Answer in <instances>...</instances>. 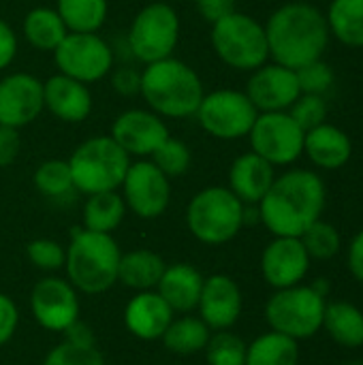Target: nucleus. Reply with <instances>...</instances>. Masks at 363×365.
I'll return each instance as SVG.
<instances>
[{
    "label": "nucleus",
    "instance_id": "obj_22",
    "mask_svg": "<svg viewBox=\"0 0 363 365\" xmlns=\"http://www.w3.org/2000/svg\"><path fill=\"white\" fill-rule=\"evenodd\" d=\"M304 154L315 167L323 171H336L349 165V160L353 158V141L340 126L323 122L306 130Z\"/></svg>",
    "mask_w": 363,
    "mask_h": 365
},
{
    "label": "nucleus",
    "instance_id": "obj_27",
    "mask_svg": "<svg viewBox=\"0 0 363 365\" xmlns=\"http://www.w3.org/2000/svg\"><path fill=\"white\" fill-rule=\"evenodd\" d=\"M21 30H24L26 41L41 51H53L68 34L58 11L49 6H36L28 11V15L24 17Z\"/></svg>",
    "mask_w": 363,
    "mask_h": 365
},
{
    "label": "nucleus",
    "instance_id": "obj_15",
    "mask_svg": "<svg viewBox=\"0 0 363 365\" xmlns=\"http://www.w3.org/2000/svg\"><path fill=\"white\" fill-rule=\"evenodd\" d=\"M244 92L259 113L289 111V107L302 94L297 73L276 62H265L263 66L255 68Z\"/></svg>",
    "mask_w": 363,
    "mask_h": 365
},
{
    "label": "nucleus",
    "instance_id": "obj_38",
    "mask_svg": "<svg viewBox=\"0 0 363 365\" xmlns=\"http://www.w3.org/2000/svg\"><path fill=\"white\" fill-rule=\"evenodd\" d=\"M295 73H297V81H300L302 94H321V96H325V92L336 81L334 68L323 58L312 60V62L300 66Z\"/></svg>",
    "mask_w": 363,
    "mask_h": 365
},
{
    "label": "nucleus",
    "instance_id": "obj_37",
    "mask_svg": "<svg viewBox=\"0 0 363 365\" xmlns=\"http://www.w3.org/2000/svg\"><path fill=\"white\" fill-rule=\"evenodd\" d=\"M43 365H105L101 351L94 346H79L73 342H62L51 349Z\"/></svg>",
    "mask_w": 363,
    "mask_h": 365
},
{
    "label": "nucleus",
    "instance_id": "obj_41",
    "mask_svg": "<svg viewBox=\"0 0 363 365\" xmlns=\"http://www.w3.org/2000/svg\"><path fill=\"white\" fill-rule=\"evenodd\" d=\"M17 325H19V312L15 302L9 295L0 293V346H4L15 336Z\"/></svg>",
    "mask_w": 363,
    "mask_h": 365
},
{
    "label": "nucleus",
    "instance_id": "obj_42",
    "mask_svg": "<svg viewBox=\"0 0 363 365\" xmlns=\"http://www.w3.org/2000/svg\"><path fill=\"white\" fill-rule=\"evenodd\" d=\"M111 83H113V90L122 96H133V94H139V88H141V73L135 71L133 66H120L113 71V77H111Z\"/></svg>",
    "mask_w": 363,
    "mask_h": 365
},
{
    "label": "nucleus",
    "instance_id": "obj_30",
    "mask_svg": "<svg viewBox=\"0 0 363 365\" xmlns=\"http://www.w3.org/2000/svg\"><path fill=\"white\" fill-rule=\"evenodd\" d=\"M126 214V203L118 190L88 195L83 205V229L96 233H111L120 227Z\"/></svg>",
    "mask_w": 363,
    "mask_h": 365
},
{
    "label": "nucleus",
    "instance_id": "obj_28",
    "mask_svg": "<svg viewBox=\"0 0 363 365\" xmlns=\"http://www.w3.org/2000/svg\"><path fill=\"white\" fill-rule=\"evenodd\" d=\"M325 19L336 41L347 47H363V0H332Z\"/></svg>",
    "mask_w": 363,
    "mask_h": 365
},
{
    "label": "nucleus",
    "instance_id": "obj_11",
    "mask_svg": "<svg viewBox=\"0 0 363 365\" xmlns=\"http://www.w3.org/2000/svg\"><path fill=\"white\" fill-rule=\"evenodd\" d=\"M306 130L289 115V111L259 113L248 139L250 152L259 154L274 167H289L304 154Z\"/></svg>",
    "mask_w": 363,
    "mask_h": 365
},
{
    "label": "nucleus",
    "instance_id": "obj_49",
    "mask_svg": "<svg viewBox=\"0 0 363 365\" xmlns=\"http://www.w3.org/2000/svg\"><path fill=\"white\" fill-rule=\"evenodd\" d=\"M342 365H351V364H342Z\"/></svg>",
    "mask_w": 363,
    "mask_h": 365
},
{
    "label": "nucleus",
    "instance_id": "obj_43",
    "mask_svg": "<svg viewBox=\"0 0 363 365\" xmlns=\"http://www.w3.org/2000/svg\"><path fill=\"white\" fill-rule=\"evenodd\" d=\"M21 148L19 130L11 126H0V167H9L15 163Z\"/></svg>",
    "mask_w": 363,
    "mask_h": 365
},
{
    "label": "nucleus",
    "instance_id": "obj_8",
    "mask_svg": "<svg viewBox=\"0 0 363 365\" xmlns=\"http://www.w3.org/2000/svg\"><path fill=\"white\" fill-rule=\"evenodd\" d=\"M325 297L312 287L295 284L278 289L265 304V321L272 331L285 334L293 340H308L323 329Z\"/></svg>",
    "mask_w": 363,
    "mask_h": 365
},
{
    "label": "nucleus",
    "instance_id": "obj_35",
    "mask_svg": "<svg viewBox=\"0 0 363 365\" xmlns=\"http://www.w3.org/2000/svg\"><path fill=\"white\" fill-rule=\"evenodd\" d=\"M300 240H302L308 257L319 259V261H327V259L336 257L340 252V246H342L340 233L336 231L334 225H329L325 220H317L315 225H310L302 233Z\"/></svg>",
    "mask_w": 363,
    "mask_h": 365
},
{
    "label": "nucleus",
    "instance_id": "obj_26",
    "mask_svg": "<svg viewBox=\"0 0 363 365\" xmlns=\"http://www.w3.org/2000/svg\"><path fill=\"white\" fill-rule=\"evenodd\" d=\"M323 329L329 338L347 349L363 346V312L347 302H334L325 306Z\"/></svg>",
    "mask_w": 363,
    "mask_h": 365
},
{
    "label": "nucleus",
    "instance_id": "obj_29",
    "mask_svg": "<svg viewBox=\"0 0 363 365\" xmlns=\"http://www.w3.org/2000/svg\"><path fill=\"white\" fill-rule=\"evenodd\" d=\"M212 329L199 317H180L169 323L163 334V344L173 355H197L205 349Z\"/></svg>",
    "mask_w": 363,
    "mask_h": 365
},
{
    "label": "nucleus",
    "instance_id": "obj_4",
    "mask_svg": "<svg viewBox=\"0 0 363 365\" xmlns=\"http://www.w3.org/2000/svg\"><path fill=\"white\" fill-rule=\"evenodd\" d=\"M122 250L111 233L75 229L66 248L64 269L68 282L88 295L109 291L118 282Z\"/></svg>",
    "mask_w": 363,
    "mask_h": 365
},
{
    "label": "nucleus",
    "instance_id": "obj_25",
    "mask_svg": "<svg viewBox=\"0 0 363 365\" xmlns=\"http://www.w3.org/2000/svg\"><path fill=\"white\" fill-rule=\"evenodd\" d=\"M167 263L152 250H131L122 255L118 267V282L133 291H154L165 274Z\"/></svg>",
    "mask_w": 363,
    "mask_h": 365
},
{
    "label": "nucleus",
    "instance_id": "obj_10",
    "mask_svg": "<svg viewBox=\"0 0 363 365\" xmlns=\"http://www.w3.org/2000/svg\"><path fill=\"white\" fill-rule=\"evenodd\" d=\"M197 122L201 128L225 141H235L248 137L259 111L240 90H214L203 96L197 109Z\"/></svg>",
    "mask_w": 363,
    "mask_h": 365
},
{
    "label": "nucleus",
    "instance_id": "obj_47",
    "mask_svg": "<svg viewBox=\"0 0 363 365\" xmlns=\"http://www.w3.org/2000/svg\"><path fill=\"white\" fill-rule=\"evenodd\" d=\"M66 342H73V344H79V346H94V336L90 331V327H86L83 323L75 321L66 331Z\"/></svg>",
    "mask_w": 363,
    "mask_h": 365
},
{
    "label": "nucleus",
    "instance_id": "obj_13",
    "mask_svg": "<svg viewBox=\"0 0 363 365\" xmlns=\"http://www.w3.org/2000/svg\"><path fill=\"white\" fill-rule=\"evenodd\" d=\"M120 188L126 207L139 218H158L171 201L169 178L152 160L131 163Z\"/></svg>",
    "mask_w": 363,
    "mask_h": 365
},
{
    "label": "nucleus",
    "instance_id": "obj_2",
    "mask_svg": "<svg viewBox=\"0 0 363 365\" xmlns=\"http://www.w3.org/2000/svg\"><path fill=\"white\" fill-rule=\"evenodd\" d=\"M265 36L270 58L293 71L323 58L332 38L325 13L310 2H287L278 6L267 17Z\"/></svg>",
    "mask_w": 363,
    "mask_h": 365
},
{
    "label": "nucleus",
    "instance_id": "obj_18",
    "mask_svg": "<svg viewBox=\"0 0 363 365\" xmlns=\"http://www.w3.org/2000/svg\"><path fill=\"white\" fill-rule=\"evenodd\" d=\"M310 261L300 237H274L261 255V274L276 291L289 289L302 284Z\"/></svg>",
    "mask_w": 363,
    "mask_h": 365
},
{
    "label": "nucleus",
    "instance_id": "obj_34",
    "mask_svg": "<svg viewBox=\"0 0 363 365\" xmlns=\"http://www.w3.org/2000/svg\"><path fill=\"white\" fill-rule=\"evenodd\" d=\"M246 349L248 344L240 336L223 329L210 336L203 351L210 365H246Z\"/></svg>",
    "mask_w": 363,
    "mask_h": 365
},
{
    "label": "nucleus",
    "instance_id": "obj_23",
    "mask_svg": "<svg viewBox=\"0 0 363 365\" xmlns=\"http://www.w3.org/2000/svg\"><path fill=\"white\" fill-rule=\"evenodd\" d=\"M276 167L255 152L237 156L229 169V190L244 205H259L276 180Z\"/></svg>",
    "mask_w": 363,
    "mask_h": 365
},
{
    "label": "nucleus",
    "instance_id": "obj_33",
    "mask_svg": "<svg viewBox=\"0 0 363 365\" xmlns=\"http://www.w3.org/2000/svg\"><path fill=\"white\" fill-rule=\"evenodd\" d=\"M34 186L49 199H66L75 192L71 169L66 160H45L34 171Z\"/></svg>",
    "mask_w": 363,
    "mask_h": 365
},
{
    "label": "nucleus",
    "instance_id": "obj_48",
    "mask_svg": "<svg viewBox=\"0 0 363 365\" xmlns=\"http://www.w3.org/2000/svg\"><path fill=\"white\" fill-rule=\"evenodd\" d=\"M319 295H323V297H327V293H329V284H327V280L325 278H321V280H317L315 284H310Z\"/></svg>",
    "mask_w": 363,
    "mask_h": 365
},
{
    "label": "nucleus",
    "instance_id": "obj_3",
    "mask_svg": "<svg viewBox=\"0 0 363 365\" xmlns=\"http://www.w3.org/2000/svg\"><path fill=\"white\" fill-rule=\"evenodd\" d=\"M139 94L150 111L160 118H190L197 113L205 90L201 77L186 62L169 56L145 64L141 71Z\"/></svg>",
    "mask_w": 363,
    "mask_h": 365
},
{
    "label": "nucleus",
    "instance_id": "obj_39",
    "mask_svg": "<svg viewBox=\"0 0 363 365\" xmlns=\"http://www.w3.org/2000/svg\"><path fill=\"white\" fill-rule=\"evenodd\" d=\"M289 115L302 126V130H310L327 122V101L321 94H300L289 107Z\"/></svg>",
    "mask_w": 363,
    "mask_h": 365
},
{
    "label": "nucleus",
    "instance_id": "obj_7",
    "mask_svg": "<svg viewBox=\"0 0 363 365\" xmlns=\"http://www.w3.org/2000/svg\"><path fill=\"white\" fill-rule=\"evenodd\" d=\"M212 47L216 56L235 71H255L270 60L265 26L248 13L233 11L212 24Z\"/></svg>",
    "mask_w": 363,
    "mask_h": 365
},
{
    "label": "nucleus",
    "instance_id": "obj_16",
    "mask_svg": "<svg viewBox=\"0 0 363 365\" xmlns=\"http://www.w3.org/2000/svg\"><path fill=\"white\" fill-rule=\"evenodd\" d=\"M45 109L43 81L30 73H11L0 79V126L21 128Z\"/></svg>",
    "mask_w": 363,
    "mask_h": 365
},
{
    "label": "nucleus",
    "instance_id": "obj_1",
    "mask_svg": "<svg viewBox=\"0 0 363 365\" xmlns=\"http://www.w3.org/2000/svg\"><path fill=\"white\" fill-rule=\"evenodd\" d=\"M325 203L327 188L317 171L289 169L276 175L257 210L274 237H302L310 225L321 220Z\"/></svg>",
    "mask_w": 363,
    "mask_h": 365
},
{
    "label": "nucleus",
    "instance_id": "obj_21",
    "mask_svg": "<svg viewBox=\"0 0 363 365\" xmlns=\"http://www.w3.org/2000/svg\"><path fill=\"white\" fill-rule=\"evenodd\" d=\"M171 321L173 310L156 291H139L124 308L126 329L145 342L160 340Z\"/></svg>",
    "mask_w": 363,
    "mask_h": 365
},
{
    "label": "nucleus",
    "instance_id": "obj_9",
    "mask_svg": "<svg viewBox=\"0 0 363 365\" xmlns=\"http://www.w3.org/2000/svg\"><path fill=\"white\" fill-rule=\"evenodd\" d=\"M180 38V17L169 2H152L143 6L126 34L131 53L143 64L173 56Z\"/></svg>",
    "mask_w": 363,
    "mask_h": 365
},
{
    "label": "nucleus",
    "instance_id": "obj_31",
    "mask_svg": "<svg viewBox=\"0 0 363 365\" xmlns=\"http://www.w3.org/2000/svg\"><path fill=\"white\" fill-rule=\"evenodd\" d=\"M300 364V346L297 340L270 331L259 336L246 349V365H297Z\"/></svg>",
    "mask_w": 363,
    "mask_h": 365
},
{
    "label": "nucleus",
    "instance_id": "obj_17",
    "mask_svg": "<svg viewBox=\"0 0 363 365\" xmlns=\"http://www.w3.org/2000/svg\"><path fill=\"white\" fill-rule=\"evenodd\" d=\"M109 137L128 156H152L171 135L158 113L148 109H128L116 118Z\"/></svg>",
    "mask_w": 363,
    "mask_h": 365
},
{
    "label": "nucleus",
    "instance_id": "obj_19",
    "mask_svg": "<svg viewBox=\"0 0 363 365\" xmlns=\"http://www.w3.org/2000/svg\"><path fill=\"white\" fill-rule=\"evenodd\" d=\"M197 310L199 319L212 331L231 329L242 314V291L237 282L225 274L205 278Z\"/></svg>",
    "mask_w": 363,
    "mask_h": 365
},
{
    "label": "nucleus",
    "instance_id": "obj_24",
    "mask_svg": "<svg viewBox=\"0 0 363 365\" xmlns=\"http://www.w3.org/2000/svg\"><path fill=\"white\" fill-rule=\"evenodd\" d=\"M205 278L190 263L167 265L165 274L156 287V293L169 304L173 312L188 314L197 308Z\"/></svg>",
    "mask_w": 363,
    "mask_h": 365
},
{
    "label": "nucleus",
    "instance_id": "obj_32",
    "mask_svg": "<svg viewBox=\"0 0 363 365\" xmlns=\"http://www.w3.org/2000/svg\"><path fill=\"white\" fill-rule=\"evenodd\" d=\"M56 11L68 32H98L107 19V0H58Z\"/></svg>",
    "mask_w": 363,
    "mask_h": 365
},
{
    "label": "nucleus",
    "instance_id": "obj_44",
    "mask_svg": "<svg viewBox=\"0 0 363 365\" xmlns=\"http://www.w3.org/2000/svg\"><path fill=\"white\" fill-rule=\"evenodd\" d=\"M195 2H197L199 15L210 24H216L218 19L235 11V0H195Z\"/></svg>",
    "mask_w": 363,
    "mask_h": 365
},
{
    "label": "nucleus",
    "instance_id": "obj_40",
    "mask_svg": "<svg viewBox=\"0 0 363 365\" xmlns=\"http://www.w3.org/2000/svg\"><path fill=\"white\" fill-rule=\"evenodd\" d=\"M26 255H28V261L36 269H43V272H58L64 267V261H66V248L45 237L32 240L26 246Z\"/></svg>",
    "mask_w": 363,
    "mask_h": 365
},
{
    "label": "nucleus",
    "instance_id": "obj_12",
    "mask_svg": "<svg viewBox=\"0 0 363 365\" xmlns=\"http://www.w3.org/2000/svg\"><path fill=\"white\" fill-rule=\"evenodd\" d=\"M53 60L62 75L86 86L101 81L113 68V51L96 32H68L53 49Z\"/></svg>",
    "mask_w": 363,
    "mask_h": 365
},
{
    "label": "nucleus",
    "instance_id": "obj_20",
    "mask_svg": "<svg viewBox=\"0 0 363 365\" xmlns=\"http://www.w3.org/2000/svg\"><path fill=\"white\" fill-rule=\"evenodd\" d=\"M43 103L49 113L62 122H81L92 111V94L86 83L62 73L43 83Z\"/></svg>",
    "mask_w": 363,
    "mask_h": 365
},
{
    "label": "nucleus",
    "instance_id": "obj_45",
    "mask_svg": "<svg viewBox=\"0 0 363 365\" xmlns=\"http://www.w3.org/2000/svg\"><path fill=\"white\" fill-rule=\"evenodd\" d=\"M17 53V36L13 28L0 19V71L6 68Z\"/></svg>",
    "mask_w": 363,
    "mask_h": 365
},
{
    "label": "nucleus",
    "instance_id": "obj_5",
    "mask_svg": "<svg viewBox=\"0 0 363 365\" xmlns=\"http://www.w3.org/2000/svg\"><path fill=\"white\" fill-rule=\"evenodd\" d=\"M77 192L96 195L118 190L131 165V156L105 135L86 139L66 160Z\"/></svg>",
    "mask_w": 363,
    "mask_h": 365
},
{
    "label": "nucleus",
    "instance_id": "obj_36",
    "mask_svg": "<svg viewBox=\"0 0 363 365\" xmlns=\"http://www.w3.org/2000/svg\"><path fill=\"white\" fill-rule=\"evenodd\" d=\"M190 160H193L190 148H188L184 141L173 139V137L165 139V141L156 148V152L152 154V163H154L169 180H171V178L184 175V173L188 171V167H190Z\"/></svg>",
    "mask_w": 363,
    "mask_h": 365
},
{
    "label": "nucleus",
    "instance_id": "obj_6",
    "mask_svg": "<svg viewBox=\"0 0 363 365\" xmlns=\"http://www.w3.org/2000/svg\"><path fill=\"white\" fill-rule=\"evenodd\" d=\"M246 205L225 186H208L199 190L186 207L188 231L210 246L231 242L244 227Z\"/></svg>",
    "mask_w": 363,
    "mask_h": 365
},
{
    "label": "nucleus",
    "instance_id": "obj_14",
    "mask_svg": "<svg viewBox=\"0 0 363 365\" xmlns=\"http://www.w3.org/2000/svg\"><path fill=\"white\" fill-rule=\"evenodd\" d=\"M30 310L43 329L64 334L75 321H79L77 289L68 280L47 276L34 284L30 293Z\"/></svg>",
    "mask_w": 363,
    "mask_h": 365
},
{
    "label": "nucleus",
    "instance_id": "obj_46",
    "mask_svg": "<svg viewBox=\"0 0 363 365\" xmlns=\"http://www.w3.org/2000/svg\"><path fill=\"white\" fill-rule=\"evenodd\" d=\"M347 265H349V272L353 274V278L363 282V231H359L349 244Z\"/></svg>",
    "mask_w": 363,
    "mask_h": 365
}]
</instances>
